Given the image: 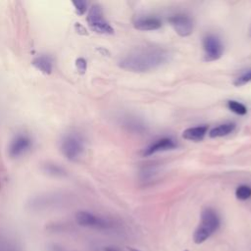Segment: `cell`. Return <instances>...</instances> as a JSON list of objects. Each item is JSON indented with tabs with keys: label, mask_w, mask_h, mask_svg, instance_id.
Instances as JSON below:
<instances>
[{
	"label": "cell",
	"mask_w": 251,
	"mask_h": 251,
	"mask_svg": "<svg viewBox=\"0 0 251 251\" xmlns=\"http://www.w3.org/2000/svg\"><path fill=\"white\" fill-rule=\"evenodd\" d=\"M75 67L77 69V71L80 73V74H84L85 71H86V68H87V63H86V60L84 58H77L75 60Z\"/></svg>",
	"instance_id": "20"
},
{
	"label": "cell",
	"mask_w": 251,
	"mask_h": 251,
	"mask_svg": "<svg viewBox=\"0 0 251 251\" xmlns=\"http://www.w3.org/2000/svg\"><path fill=\"white\" fill-rule=\"evenodd\" d=\"M248 82H251V70L248 72L243 73L239 76H237L234 80V85L235 86H242Z\"/></svg>",
	"instance_id": "18"
},
{
	"label": "cell",
	"mask_w": 251,
	"mask_h": 251,
	"mask_svg": "<svg viewBox=\"0 0 251 251\" xmlns=\"http://www.w3.org/2000/svg\"><path fill=\"white\" fill-rule=\"evenodd\" d=\"M235 196L238 200L245 201L251 197V186L242 184L239 185L235 190Z\"/></svg>",
	"instance_id": "17"
},
{
	"label": "cell",
	"mask_w": 251,
	"mask_h": 251,
	"mask_svg": "<svg viewBox=\"0 0 251 251\" xmlns=\"http://www.w3.org/2000/svg\"><path fill=\"white\" fill-rule=\"evenodd\" d=\"M31 64L44 75H50L53 72L54 63H53V59L49 55L36 56L32 60Z\"/></svg>",
	"instance_id": "13"
},
{
	"label": "cell",
	"mask_w": 251,
	"mask_h": 251,
	"mask_svg": "<svg viewBox=\"0 0 251 251\" xmlns=\"http://www.w3.org/2000/svg\"><path fill=\"white\" fill-rule=\"evenodd\" d=\"M41 171L52 177H65L68 175V171L65 167L52 161L44 162L41 165Z\"/></svg>",
	"instance_id": "12"
},
{
	"label": "cell",
	"mask_w": 251,
	"mask_h": 251,
	"mask_svg": "<svg viewBox=\"0 0 251 251\" xmlns=\"http://www.w3.org/2000/svg\"><path fill=\"white\" fill-rule=\"evenodd\" d=\"M177 144L176 141L171 137H164L161 139L156 140L154 143H152L150 146H148L144 151V156H151L158 152L173 150L176 148Z\"/></svg>",
	"instance_id": "10"
},
{
	"label": "cell",
	"mask_w": 251,
	"mask_h": 251,
	"mask_svg": "<svg viewBox=\"0 0 251 251\" xmlns=\"http://www.w3.org/2000/svg\"><path fill=\"white\" fill-rule=\"evenodd\" d=\"M0 251H18L17 247L11 243L0 242Z\"/></svg>",
	"instance_id": "21"
},
{
	"label": "cell",
	"mask_w": 251,
	"mask_h": 251,
	"mask_svg": "<svg viewBox=\"0 0 251 251\" xmlns=\"http://www.w3.org/2000/svg\"><path fill=\"white\" fill-rule=\"evenodd\" d=\"M73 5H74L76 13L79 15H83L87 10V3L83 0L73 1Z\"/></svg>",
	"instance_id": "19"
},
{
	"label": "cell",
	"mask_w": 251,
	"mask_h": 251,
	"mask_svg": "<svg viewBox=\"0 0 251 251\" xmlns=\"http://www.w3.org/2000/svg\"><path fill=\"white\" fill-rule=\"evenodd\" d=\"M32 146L31 138L26 134H17L15 135L9 145H8V154L11 158H19L25 155L27 151L30 150Z\"/></svg>",
	"instance_id": "8"
},
{
	"label": "cell",
	"mask_w": 251,
	"mask_h": 251,
	"mask_svg": "<svg viewBox=\"0 0 251 251\" xmlns=\"http://www.w3.org/2000/svg\"><path fill=\"white\" fill-rule=\"evenodd\" d=\"M168 21L179 36L185 37L192 33L193 22L188 16L177 14L171 16Z\"/></svg>",
	"instance_id": "9"
},
{
	"label": "cell",
	"mask_w": 251,
	"mask_h": 251,
	"mask_svg": "<svg viewBox=\"0 0 251 251\" xmlns=\"http://www.w3.org/2000/svg\"><path fill=\"white\" fill-rule=\"evenodd\" d=\"M86 21L88 25L94 31L102 34H112L114 33V28L112 25L107 22L104 17L102 7L98 4H94L91 6Z\"/></svg>",
	"instance_id": "6"
},
{
	"label": "cell",
	"mask_w": 251,
	"mask_h": 251,
	"mask_svg": "<svg viewBox=\"0 0 251 251\" xmlns=\"http://www.w3.org/2000/svg\"><path fill=\"white\" fill-rule=\"evenodd\" d=\"M129 251H140V250H137V249H134V248H129Z\"/></svg>",
	"instance_id": "24"
},
{
	"label": "cell",
	"mask_w": 251,
	"mask_h": 251,
	"mask_svg": "<svg viewBox=\"0 0 251 251\" xmlns=\"http://www.w3.org/2000/svg\"><path fill=\"white\" fill-rule=\"evenodd\" d=\"M60 150L67 160L77 161L84 152L83 138L75 132L65 134L60 142Z\"/></svg>",
	"instance_id": "4"
},
{
	"label": "cell",
	"mask_w": 251,
	"mask_h": 251,
	"mask_svg": "<svg viewBox=\"0 0 251 251\" xmlns=\"http://www.w3.org/2000/svg\"><path fill=\"white\" fill-rule=\"evenodd\" d=\"M235 128V124L234 123H225L222 125H219L215 127H213L209 131V136L212 138L216 137H223L226 136L229 133H231Z\"/></svg>",
	"instance_id": "15"
},
{
	"label": "cell",
	"mask_w": 251,
	"mask_h": 251,
	"mask_svg": "<svg viewBox=\"0 0 251 251\" xmlns=\"http://www.w3.org/2000/svg\"><path fill=\"white\" fill-rule=\"evenodd\" d=\"M208 130L207 126H194V127H189L186 128L182 132V137L187 140L191 141H200L204 138Z\"/></svg>",
	"instance_id": "14"
},
{
	"label": "cell",
	"mask_w": 251,
	"mask_h": 251,
	"mask_svg": "<svg viewBox=\"0 0 251 251\" xmlns=\"http://www.w3.org/2000/svg\"><path fill=\"white\" fill-rule=\"evenodd\" d=\"M52 251H67V250H65V249H62L61 247H53Z\"/></svg>",
	"instance_id": "23"
},
{
	"label": "cell",
	"mask_w": 251,
	"mask_h": 251,
	"mask_svg": "<svg viewBox=\"0 0 251 251\" xmlns=\"http://www.w3.org/2000/svg\"><path fill=\"white\" fill-rule=\"evenodd\" d=\"M171 54L160 47H144L136 49L120 60L119 66L129 72L145 73L155 70L170 61Z\"/></svg>",
	"instance_id": "1"
},
{
	"label": "cell",
	"mask_w": 251,
	"mask_h": 251,
	"mask_svg": "<svg viewBox=\"0 0 251 251\" xmlns=\"http://www.w3.org/2000/svg\"><path fill=\"white\" fill-rule=\"evenodd\" d=\"M249 32H250V36H251V27H250V31Z\"/></svg>",
	"instance_id": "25"
},
{
	"label": "cell",
	"mask_w": 251,
	"mask_h": 251,
	"mask_svg": "<svg viewBox=\"0 0 251 251\" xmlns=\"http://www.w3.org/2000/svg\"><path fill=\"white\" fill-rule=\"evenodd\" d=\"M205 61L212 62L220 59L224 53V45L215 34H208L203 38Z\"/></svg>",
	"instance_id": "7"
},
{
	"label": "cell",
	"mask_w": 251,
	"mask_h": 251,
	"mask_svg": "<svg viewBox=\"0 0 251 251\" xmlns=\"http://www.w3.org/2000/svg\"><path fill=\"white\" fill-rule=\"evenodd\" d=\"M133 26L138 30H156L162 26V22L156 17L139 18L133 23Z\"/></svg>",
	"instance_id": "11"
},
{
	"label": "cell",
	"mask_w": 251,
	"mask_h": 251,
	"mask_svg": "<svg viewBox=\"0 0 251 251\" xmlns=\"http://www.w3.org/2000/svg\"><path fill=\"white\" fill-rule=\"evenodd\" d=\"M220 226V218L217 212L212 208H206L201 213V220L196 227L193 240L195 243L200 244L206 241Z\"/></svg>",
	"instance_id": "2"
},
{
	"label": "cell",
	"mask_w": 251,
	"mask_h": 251,
	"mask_svg": "<svg viewBox=\"0 0 251 251\" xmlns=\"http://www.w3.org/2000/svg\"><path fill=\"white\" fill-rule=\"evenodd\" d=\"M227 108L231 112H233V113H235L237 115H240V116H243V115H245L247 113L246 106L244 104L238 102V101H235V100L227 101Z\"/></svg>",
	"instance_id": "16"
},
{
	"label": "cell",
	"mask_w": 251,
	"mask_h": 251,
	"mask_svg": "<svg viewBox=\"0 0 251 251\" xmlns=\"http://www.w3.org/2000/svg\"><path fill=\"white\" fill-rule=\"evenodd\" d=\"M67 202V193L64 191H46L33 195L26 205L32 211H44L58 207Z\"/></svg>",
	"instance_id": "3"
},
{
	"label": "cell",
	"mask_w": 251,
	"mask_h": 251,
	"mask_svg": "<svg viewBox=\"0 0 251 251\" xmlns=\"http://www.w3.org/2000/svg\"><path fill=\"white\" fill-rule=\"evenodd\" d=\"M104 251H120L119 249L115 248V247H112V246H108L106 248H104Z\"/></svg>",
	"instance_id": "22"
},
{
	"label": "cell",
	"mask_w": 251,
	"mask_h": 251,
	"mask_svg": "<svg viewBox=\"0 0 251 251\" xmlns=\"http://www.w3.org/2000/svg\"><path fill=\"white\" fill-rule=\"evenodd\" d=\"M75 219L76 224L82 227L104 230L112 226V223L108 219L85 210L76 212Z\"/></svg>",
	"instance_id": "5"
}]
</instances>
